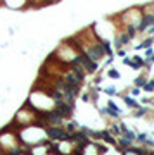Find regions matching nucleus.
<instances>
[{"label": "nucleus", "instance_id": "1", "mask_svg": "<svg viewBox=\"0 0 154 155\" xmlns=\"http://www.w3.org/2000/svg\"><path fill=\"white\" fill-rule=\"evenodd\" d=\"M47 135L50 138H55V140H69V133H66L62 128H57V126H50L47 128Z\"/></svg>", "mask_w": 154, "mask_h": 155}, {"label": "nucleus", "instance_id": "6", "mask_svg": "<svg viewBox=\"0 0 154 155\" xmlns=\"http://www.w3.org/2000/svg\"><path fill=\"white\" fill-rule=\"evenodd\" d=\"M140 93V90H138V86H133L132 88V95H138Z\"/></svg>", "mask_w": 154, "mask_h": 155}, {"label": "nucleus", "instance_id": "2", "mask_svg": "<svg viewBox=\"0 0 154 155\" xmlns=\"http://www.w3.org/2000/svg\"><path fill=\"white\" fill-rule=\"evenodd\" d=\"M125 103L130 107V109H138V103L135 98H132V97H125Z\"/></svg>", "mask_w": 154, "mask_h": 155}, {"label": "nucleus", "instance_id": "8", "mask_svg": "<svg viewBox=\"0 0 154 155\" xmlns=\"http://www.w3.org/2000/svg\"><path fill=\"white\" fill-rule=\"evenodd\" d=\"M106 93H109V95H114V93H116V90H113V88H106Z\"/></svg>", "mask_w": 154, "mask_h": 155}, {"label": "nucleus", "instance_id": "4", "mask_svg": "<svg viewBox=\"0 0 154 155\" xmlns=\"http://www.w3.org/2000/svg\"><path fill=\"white\" fill-rule=\"evenodd\" d=\"M145 83H147V79H145L144 76H138V78H137V81H135V86L140 88V86H144Z\"/></svg>", "mask_w": 154, "mask_h": 155}, {"label": "nucleus", "instance_id": "3", "mask_svg": "<svg viewBox=\"0 0 154 155\" xmlns=\"http://www.w3.org/2000/svg\"><path fill=\"white\" fill-rule=\"evenodd\" d=\"M97 136H100L102 140H106L107 143H114V138H111V135H109L107 131H104V133H100V135H97Z\"/></svg>", "mask_w": 154, "mask_h": 155}, {"label": "nucleus", "instance_id": "5", "mask_svg": "<svg viewBox=\"0 0 154 155\" xmlns=\"http://www.w3.org/2000/svg\"><path fill=\"white\" fill-rule=\"evenodd\" d=\"M109 78H113V79H118V78H120V72L116 71V69H111V71H109Z\"/></svg>", "mask_w": 154, "mask_h": 155}, {"label": "nucleus", "instance_id": "7", "mask_svg": "<svg viewBox=\"0 0 154 155\" xmlns=\"http://www.w3.org/2000/svg\"><path fill=\"white\" fill-rule=\"evenodd\" d=\"M111 133H116V135H120V128H118V126H113V128H111Z\"/></svg>", "mask_w": 154, "mask_h": 155}]
</instances>
